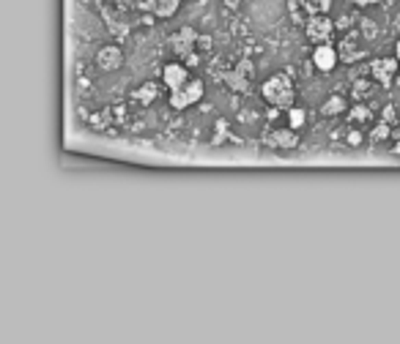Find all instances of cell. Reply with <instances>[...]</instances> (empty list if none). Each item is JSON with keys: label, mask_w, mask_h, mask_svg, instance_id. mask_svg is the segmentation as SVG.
<instances>
[{"label": "cell", "mask_w": 400, "mask_h": 344, "mask_svg": "<svg viewBox=\"0 0 400 344\" xmlns=\"http://www.w3.org/2000/svg\"><path fill=\"white\" fill-rule=\"evenodd\" d=\"M206 94V85H203V80L198 77H192L187 85H181V88H176V91H170V107L173 110H190L192 104H198L200 98Z\"/></svg>", "instance_id": "2"}, {"label": "cell", "mask_w": 400, "mask_h": 344, "mask_svg": "<svg viewBox=\"0 0 400 344\" xmlns=\"http://www.w3.org/2000/svg\"><path fill=\"white\" fill-rule=\"evenodd\" d=\"M261 96L269 107H280V110H291L297 104V88H294V80L285 74V71H274L271 77L264 80L261 85Z\"/></svg>", "instance_id": "1"}, {"label": "cell", "mask_w": 400, "mask_h": 344, "mask_svg": "<svg viewBox=\"0 0 400 344\" xmlns=\"http://www.w3.org/2000/svg\"><path fill=\"white\" fill-rule=\"evenodd\" d=\"M337 52H340V61L343 63H357L362 61L367 55L365 50V36L362 33H348L343 41H340V47H337Z\"/></svg>", "instance_id": "5"}, {"label": "cell", "mask_w": 400, "mask_h": 344, "mask_svg": "<svg viewBox=\"0 0 400 344\" xmlns=\"http://www.w3.org/2000/svg\"><path fill=\"white\" fill-rule=\"evenodd\" d=\"M354 6H373V3H378V0H351Z\"/></svg>", "instance_id": "22"}, {"label": "cell", "mask_w": 400, "mask_h": 344, "mask_svg": "<svg viewBox=\"0 0 400 344\" xmlns=\"http://www.w3.org/2000/svg\"><path fill=\"white\" fill-rule=\"evenodd\" d=\"M220 77H222V82H225L231 91H236V94H247V91H250V80H252V77H247V74L238 71V68H234V71H222Z\"/></svg>", "instance_id": "11"}, {"label": "cell", "mask_w": 400, "mask_h": 344, "mask_svg": "<svg viewBox=\"0 0 400 344\" xmlns=\"http://www.w3.org/2000/svg\"><path fill=\"white\" fill-rule=\"evenodd\" d=\"M283 112H285V110H280V107H271V110H269V112H266V121H269V124L280 121V115H283Z\"/></svg>", "instance_id": "19"}, {"label": "cell", "mask_w": 400, "mask_h": 344, "mask_svg": "<svg viewBox=\"0 0 400 344\" xmlns=\"http://www.w3.org/2000/svg\"><path fill=\"white\" fill-rule=\"evenodd\" d=\"M395 58H398V61H400V41H398V44H395Z\"/></svg>", "instance_id": "23"}, {"label": "cell", "mask_w": 400, "mask_h": 344, "mask_svg": "<svg viewBox=\"0 0 400 344\" xmlns=\"http://www.w3.org/2000/svg\"><path fill=\"white\" fill-rule=\"evenodd\" d=\"M329 8H332V0H321V11L329 14Z\"/></svg>", "instance_id": "21"}, {"label": "cell", "mask_w": 400, "mask_h": 344, "mask_svg": "<svg viewBox=\"0 0 400 344\" xmlns=\"http://www.w3.org/2000/svg\"><path fill=\"white\" fill-rule=\"evenodd\" d=\"M392 137V128H390V121H381V124L373 126V131H370V140L373 142H384V140H390Z\"/></svg>", "instance_id": "16"}, {"label": "cell", "mask_w": 400, "mask_h": 344, "mask_svg": "<svg viewBox=\"0 0 400 344\" xmlns=\"http://www.w3.org/2000/svg\"><path fill=\"white\" fill-rule=\"evenodd\" d=\"M261 142L271 148V151H294L297 145H299V134H297V128H274V131H266L264 137H261Z\"/></svg>", "instance_id": "4"}, {"label": "cell", "mask_w": 400, "mask_h": 344, "mask_svg": "<svg viewBox=\"0 0 400 344\" xmlns=\"http://www.w3.org/2000/svg\"><path fill=\"white\" fill-rule=\"evenodd\" d=\"M337 63H340V52H337V47H332V41L315 44V50H313V66H315L318 71L329 74V71H334Z\"/></svg>", "instance_id": "7"}, {"label": "cell", "mask_w": 400, "mask_h": 344, "mask_svg": "<svg viewBox=\"0 0 400 344\" xmlns=\"http://www.w3.org/2000/svg\"><path fill=\"white\" fill-rule=\"evenodd\" d=\"M370 118H373V110L367 104H357V107L348 110V121H354V124H365Z\"/></svg>", "instance_id": "14"}, {"label": "cell", "mask_w": 400, "mask_h": 344, "mask_svg": "<svg viewBox=\"0 0 400 344\" xmlns=\"http://www.w3.org/2000/svg\"><path fill=\"white\" fill-rule=\"evenodd\" d=\"M198 41H200V36L198 31H192V28H181V31H176L170 36V47H173L176 55H181V58H187L190 52H195Z\"/></svg>", "instance_id": "8"}, {"label": "cell", "mask_w": 400, "mask_h": 344, "mask_svg": "<svg viewBox=\"0 0 400 344\" xmlns=\"http://www.w3.org/2000/svg\"><path fill=\"white\" fill-rule=\"evenodd\" d=\"M159 98V85L157 82H145V85H140L137 91H132V101H137L140 107H148V104H154Z\"/></svg>", "instance_id": "12"}, {"label": "cell", "mask_w": 400, "mask_h": 344, "mask_svg": "<svg viewBox=\"0 0 400 344\" xmlns=\"http://www.w3.org/2000/svg\"><path fill=\"white\" fill-rule=\"evenodd\" d=\"M190 80H192V74H190V68L184 63H167L162 68V85L167 91H176L181 85H187Z\"/></svg>", "instance_id": "9"}, {"label": "cell", "mask_w": 400, "mask_h": 344, "mask_svg": "<svg viewBox=\"0 0 400 344\" xmlns=\"http://www.w3.org/2000/svg\"><path fill=\"white\" fill-rule=\"evenodd\" d=\"M97 66H99L101 71H118L121 66H124V52H121V47L118 44H104L99 47V52H97Z\"/></svg>", "instance_id": "10"}, {"label": "cell", "mask_w": 400, "mask_h": 344, "mask_svg": "<svg viewBox=\"0 0 400 344\" xmlns=\"http://www.w3.org/2000/svg\"><path fill=\"white\" fill-rule=\"evenodd\" d=\"M398 68H400L398 58H376V61L370 63V77H373L381 88H390L392 80H395V74H398Z\"/></svg>", "instance_id": "6"}, {"label": "cell", "mask_w": 400, "mask_h": 344, "mask_svg": "<svg viewBox=\"0 0 400 344\" xmlns=\"http://www.w3.org/2000/svg\"><path fill=\"white\" fill-rule=\"evenodd\" d=\"M225 3V8H238L241 6V0H222Z\"/></svg>", "instance_id": "20"}, {"label": "cell", "mask_w": 400, "mask_h": 344, "mask_svg": "<svg viewBox=\"0 0 400 344\" xmlns=\"http://www.w3.org/2000/svg\"><path fill=\"white\" fill-rule=\"evenodd\" d=\"M359 28H362V36H365V41H373V38H376V36H378V25H376V22H373V20H362V22H359Z\"/></svg>", "instance_id": "17"}, {"label": "cell", "mask_w": 400, "mask_h": 344, "mask_svg": "<svg viewBox=\"0 0 400 344\" xmlns=\"http://www.w3.org/2000/svg\"><path fill=\"white\" fill-rule=\"evenodd\" d=\"M345 142H348L351 148H357V145H362V134H359L357 128H351V131L345 134Z\"/></svg>", "instance_id": "18"}, {"label": "cell", "mask_w": 400, "mask_h": 344, "mask_svg": "<svg viewBox=\"0 0 400 344\" xmlns=\"http://www.w3.org/2000/svg\"><path fill=\"white\" fill-rule=\"evenodd\" d=\"M285 118H288V126H291V128H301V126L307 124V112H304V110H299L297 104H294V107L285 112Z\"/></svg>", "instance_id": "15"}, {"label": "cell", "mask_w": 400, "mask_h": 344, "mask_svg": "<svg viewBox=\"0 0 400 344\" xmlns=\"http://www.w3.org/2000/svg\"><path fill=\"white\" fill-rule=\"evenodd\" d=\"M304 36H307V41H313V44H327V41H332L334 36V22L329 20V14H313L310 20H307V25H304Z\"/></svg>", "instance_id": "3"}, {"label": "cell", "mask_w": 400, "mask_h": 344, "mask_svg": "<svg viewBox=\"0 0 400 344\" xmlns=\"http://www.w3.org/2000/svg\"><path fill=\"white\" fill-rule=\"evenodd\" d=\"M387 3H392V0H387Z\"/></svg>", "instance_id": "25"}, {"label": "cell", "mask_w": 400, "mask_h": 344, "mask_svg": "<svg viewBox=\"0 0 400 344\" xmlns=\"http://www.w3.org/2000/svg\"><path fill=\"white\" fill-rule=\"evenodd\" d=\"M343 112H348V104H345V98L340 94H332L321 104V115L324 118H334V115H343Z\"/></svg>", "instance_id": "13"}, {"label": "cell", "mask_w": 400, "mask_h": 344, "mask_svg": "<svg viewBox=\"0 0 400 344\" xmlns=\"http://www.w3.org/2000/svg\"><path fill=\"white\" fill-rule=\"evenodd\" d=\"M395 154H400V142H398V145H395Z\"/></svg>", "instance_id": "24"}]
</instances>
